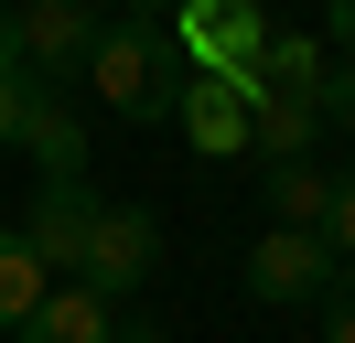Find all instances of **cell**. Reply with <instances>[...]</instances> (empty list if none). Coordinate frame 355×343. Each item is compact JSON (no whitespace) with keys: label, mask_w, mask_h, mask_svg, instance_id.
I'll return each instance as SVG.
<instances>
[{"label":"cell","mask_w":355,"mask_h":343,"mask_svg":"<svg viewBox=\"0 0 355 343\" xmlns=\"http://www.w3.org/2000/svg\"><path fill=\"white\" fill-rule=\"evenodd\" d=\"M323 343H355V268H334L323 290Z\"/></svg>","instance_id":"16"},{"label":"cell","mask_w":355,"mask_h":343,"mask_svg":"<svg viewBox=\"0 0 355 343\" xmlns=\"http://www.w3.org/2000/svg\"><path fill=\"white\" fill-rule=\"evenodd\" d=\"M269 97H323V43L312 33H269L259 75H248V107H269Z\"/></svg>","instance_id":"10"},{"label":"cell","mask_w":355,"mask_h":343,"mask_svg":"<svg viewBox=\"0 0 355 343\" xmlns=\"http://www.w3.org/2000/svg\"><path fill=\"white\" fill-rule=\"evenodd\" d=\"M323 290H334V247H323V236L269 225L259 247H248V300H269V311H302V300H323Z\"/></svg>","instance_id":"5"},{"label":"cell","mask_w":355,"mask_h":343,"mask_svg":"<svg viewBox=\"0 0 355 343\" xmlns=\"http://www.w3.org/2000/svg\"><path fill=\"white\" fill-rule=\"evenodd\" d=\"M183 75H194V64L173 54V21H162V11L108 21L97 54H87V86H97L130 129H162V118H173V107H183Z\"/></svg>","instance_id":"1"},{"label":"cell","mask_w":355,"mask_h":343,"mask_svg":"<svg viewBox=\"0 0 355 343\" xmlns=\"http://www.w3.org/2000/svg\"><path fill=\"white\" fill-rule=\"evenodd\" d=\"M44 300H54V268L33 257V236H22V225H0V333H22Z\"/></svg>","instance_id":"12"},{"label":"cell","mask_w":355,"mask_h":343,"mask_svg":"<svg viewBox=\"0 0 355 343\" xmlns=\"http://www.w3.org/2000/svg\"><path fill=\"white\" fill-rule=\"evenodd\" d=\"M323 247H334V268H355V172H334V214H323Z\"/></svg>","instance_id":"15"},{"label":"cell","mask_w":355,"mask_h":343,"mask_svg":"<svg viewBox=\"0 0 355 343\" xmlns=\"http://www.w3.org/2000/svg\"><path fill=\"white\" fill-rule=\"evenodd\" d=\"M97 33H108V11H87V0H22V11H11V54H22V75L44 86V97H65V86L87 75Z\"/></svg>","instance_id":"2"},{"label":"cell","mask_w":355,"mask_h":343,"mask_svg":"<svg viewBox=\"0 0 355 343\" xmlns=\"http://www.w3.org/2000/svg\"><path fill=\"white\" fill-rule=\"evenodd\" d=\"M173 118H183L194 150L226 161V150H248V86H237V75H183V107H173Z\"/></svg>","instance_id":"7"},{"label":"cell","mask_w":355,"mask_h":343,"mask_svg":"<svg viewBox=\"0 0 355 343\" xmlns=\"http://www.w3.org/2000/svg\"><path fill=\"white\" fill-rule=\"evenodd\" d=\"M173 54L194 64V75H259V54H269V11L259 0H205V11H173Z\"/></svg>","instance_id":"3"},{"label":"cell","mask_w":355,"mask_h":343,"mask_svg":"<svg viewBox=\"0 0 355 343\" xmlns=\"http://www.w3.org/2000/svg\"><path fill=\"white\" fill-rule=\"evenodd\" d=\"M22 343H119V311H108L97 290H76V279H65V290L22 322Z\"/></svg>","instance_id":"11"},{"label":"cell","mask_w":355,"mask_h":343,"mask_svg":"<svg viewBox=\"0 0 355 343\" xmlns=\"http://www.w3.org/2000/svg\"><path fill=\"white\" fill-rule=\"evenodd\" d=\"M312 140H323V107H312V97H269V107H248V150H259L269 172H280V161H312Z\"/></svg>","instance_id":"9"},{"label":"cell","mask_w":355,"mask_h":343,"mask_svg":"<svg viewBox=\"0 0 355 343\" xmlns=\"http://www.w3.org/2000/svg\"><path fill=\"white\" fill-rule=\"evenodd\" d=\"M323 214H334V172L323 161H280V172H269V225L323 236Z\"/></svg>","instance_id":"13"},{"label":"cell","mask_w":355,"mask_h":343,"mask_svg":"<svg viewBox=\"0 0 355 343\" xmlns=\"http://www.w3.org/2000/svg\"><path fill=\"white\" fill-rule=\"evenodd\" d=\"M151 268H162V214H151V204H108V214H97V236H87L76 290H97V300L119 311V300H130Z\"/></svg>","instance_id":"4"},{"label":"cell","mask_w":355,"mask_h":343,"mask_svg":"<svg viewBox=\"0 0 355 343\" xmlns=\"http://www.w3.org/2000/svg\"><path fill=\"white\" fill-rule=\"evenodd\" d=\"M22 150H33V183H76V172H87V118H76V97H44V107H33Z\"/></svg>","instance_id":"8"},{"label":"cell","mask_w":355,"mask_h":343,"mask_svg":"<svg viewBox=\"0 0 355 343\" xmlns=\"http://www.w3.org/2000/svg\"><path fill=\"white\" fill-rule=\"evenodd\" d=\"M334 43H345V64H355V0H345V11H334Z\"/></svg>","instance_id":"18"},{"label":"cell","mask_w":355,"mask_h":343,"mask_svg":"<svg viewBox=\"0 0 355 343\" xmlns=\"http://www.w3.org/2000/svg\"><path fill=\"white\" fill-rule=\"evenodd\" d=\"M312 107H323L334 129H355V64H323V97H312Z\"/></svg>","instance_id":"17"},{"label":"cell","mask_w":355,"mask_h":343,"mask_svg":"<svg viewBox=\"0 0 355 343\" xmlns=\"http://www.w3.org/2000/svg\"><path fill=\"white\" fill-rule=\"evenodd\" d=\"M33 107H44V86L22 75V54H0V140H22V129H33Z\"/></svg>","instance_id":"14"},{"label":"cell","mask_w":355,"mask_h":343,"mask_svg":"<svg viewBox=\"0 0 355 343\" xmlns=\"http://www.w3.org/2000/svg\"><path fill=\"white\" fill-rule=\"evenodd\" d=\"M0 54H11V11H0Z\"/></svg>","instance_id":"19"},{"label":"cell","mask_w":355,"mask_h":343,"mask_svg":"<svg viewBox=\"0 0 355 343\" xmlns=\"http://www.w3.org/2000/svg\"><path fill=\"white\" fill-rule=\"evenodd\" d=\"M97 183L76 172V183H33V214H22V236H33V257H44L54 279H76L87 268V236H97Z\"/></svg>","instance_id":"6"}]
</instances>
